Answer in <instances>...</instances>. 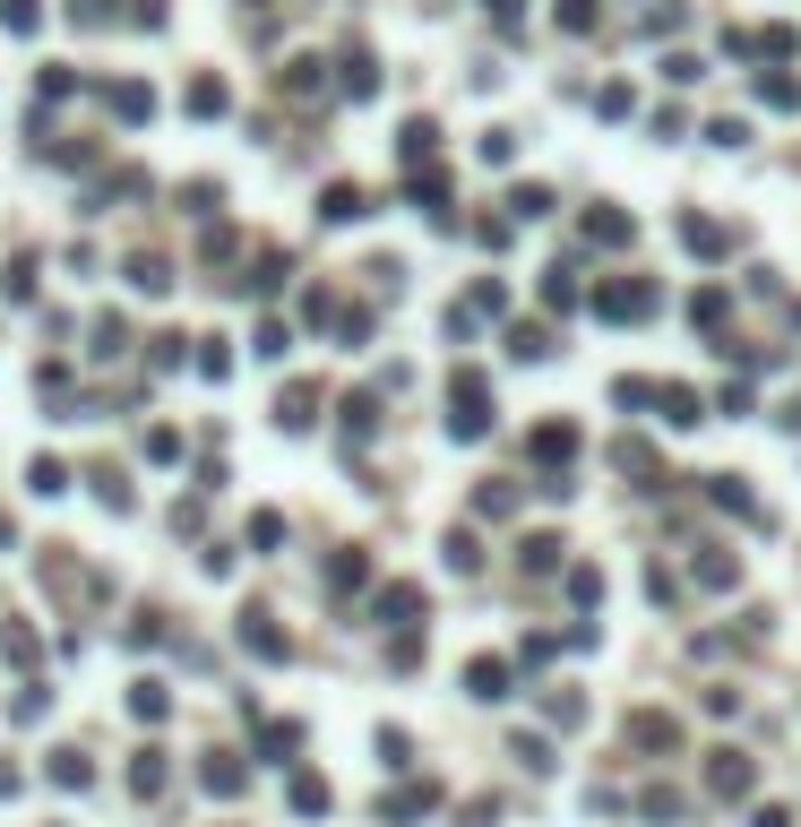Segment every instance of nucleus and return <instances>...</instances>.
Here are the masks:
<instances>
[{
  "label": "nucleus",
  "instance_id": "nucleus-1",
  "mask_svg": "<svg viewBox=\"0 0 801 827\" xmlns=\"http://www.w3.org/2000/svg\"><path fill=\"white\" fill-rule=\"evenodd\" d=\"M449 440H491V380L482 371L449 380Z\"/></svg>",
  "mask_w": 801,
  "mask_h": 827
},
{
  "label": "nucleus",
  "instance_id": "nucleus-2",
  "mask_svg": "<svg viewBox=\"0 0 801 827\" xmlns=\"http://www.w3.org/2000/svg\"><path fill=\"white\" fill-rule=\"evenodd\" d=\"M655 285L646 276H612V285H595V319H612V328H638V319H655Z\"/></svg>",
  "mask_w": 801,
  "mask_h": 827
},
{
  "label": "nucleus",
  "instance_id": "nucleus-3",
  "mask_svg": "<svg viewBox=\"0 0 801 827\" xmlns=\"http://www.w3.org/2000/svg\"><path fill=\"white\" fill-rule=\"evenodd\" d=\"M706 794H715V801H750V794H759V759H741V750H706Z\"/></svg>",
  "mask_w": 801,
  "mask_h": 827
},
{
  "label": "nucleus",
  "instance_id": "nucleus-4",
  "mask_svg": "<svg viewBox=\"0 0 801 827\" xmlns=\"http://www.w3.org/2000/svg\"><path fill=\"white\" fill-rule=\"evenodd\" d=\"M371 621H380V629H422V587L388 578L380 595H371Z\"/></svg>",
  "mask_w": 801,
  "mask_h": 827
},
{
  "label": "nucleus",
  "instance_id": "nucleus-5",
  "mask_svg": "<svg viewBox=\"0 0 801 827\" xmlns=\"http://www.w3.org/2000/svg\"><path fill=\"white\" fill-rule=\"evenodd\" d=\"M509 681H517L509 656H475V663H466V690H475L482 707H500V698H509Z\"/></svg>",
  "mask_w": 801,
  "mask_h": 827
},
{
  "label": "nucleus",
  "instance_id": "nucleus-6",
  "mask_svg": "<svg viewBox=\"0 0 801 827\" xmlns=\"http://www.w3.org/2000/svg\"><path fill=\"white\" fill-rule=\"evenodd\" d=\"M526 449H535V465H544V474H569V457H577V423H544L535 440H526Z\"/></svg>",
  "mask_w": 801,
  "mask_h": 827
},
{
  "label": "nucleus",
  "instance_id": "nucleus-7",
  "mask_svg": "<svg viewBox=\"0 0 801 827\" xmlns=\"http://www.w3.org/2000/svg\"><path fill=\"white\" fill-rule=\"evenodd\" d=\"M560 552H569V543H560V534H551V526L517 534V569H526V578H551V569H560Z\"/></svg>",
  "mask_w": 801,
  "mask_h": 827
},
{
  "label": "nucleus",
  "instance_id": "nucleus-8",
  "mask_svg": "<svg viewBox=\"0 0 801 827\" xmlns=\"http://www.w3.org/2000/svg\"><path fill=\"white\" fill-rule=\"evenodd\" d=\"M276 423L311 431V423H320V388H311V380H285V388H276Z\"/></svg>",
  "mask_w": 801,
  "mask_h": 827
},
{
  "label": "nucleus",
  "instance_id": "nucleus-9",
  "mask_svg": "<svg viewBox=\"0 0 801 827\" xmlns=\"http://www.w3.org/2000/svg\"><path fill=\"white\" fill-rule=\"evenodd\" d=\"M242 647H251L258 663H285V656H293V638L267 621V612H242Z\"/></svg>",
  "mask_w": 801,
  "mask_h": 827
},
{
  "label": "nucleus",
  "instance_id": "nucleus-10",
  "mask_svg": "<svg viewBox=\"0 0 801 827\" xmlns=\"http://www.w3.org/2000/svg\"><path fill=\"white\" fill-rule=\"evenodd\" d=\"M655 405H664V423H673V431H699L706 423V397H699V388H681V380H664Z\"/></svg>",
  "mask_w": 801,
  "mask_h": 827
},
{
  "label": "nucleus",
  "instance_id": "nucleus-11",
  "mask_svg": "<svg viewBox=\"0 0 801 827\" xmlns=\"http://www.w3.org/2000/svg\"><path fill=\"white\" fill-rule=\"evenodd\" d=\"M198 785H207V794H216V801H233V794H242V785H251V767L233 759V750H207V767H198Z\"/></svg>",
  "mask_w": 801,
  "mask_h": 827
},
{
  "label": "nucleus",
  "instance_id": "nucleus-12",
  "mask_svg": "<svg viewBox=\"0 0 801 827\" xmlns=\"http://www.w3.org/2000/svg\"><path fill=\"white\" fill-rule=\"evenodd\" d=\"M681 242H690L699 259H733V233L715 225V216H681Z\"/></svg>",
  "mask_w": 801,
  "mask_h": 827
},
{
  "label": "nucleus",
  "instance_id": "nucleus-13",
  "mask_svg": "<svg viewBox=\"0 0 801 827\" xmlns=\"http://www.w3.org/2000/svg\"><path fill=\"white\" fill-rule=\"evenodd\" d=\"M164 785H173V767H164V750H156V741H147V750L129 759V794H138V801H156Z\"/></svg>",
  "mask_w": 801,
  "mask_h": 827
},
{
  "label": "nucleus",
  "instance_id": "nucleus-14",
  "mask_svg": "<svg viewBox=\"0 0 801 827\" xmlns=\"http://www.w3.org/2000/svg\"><path fill=\"white\" fill-rule=\"evenodd\" d=\"M320 216H328V225H362V216H371V199H362L353 181H328V190H320Z\"/></svg>",
  "mask_w": 801,
  "mask_h": 827
},
{
  "label": "nucleus",
  "instance_id": "nucleus-15",
  "mask_svg": "<svg viewBox=\"0 0 801 827\" xmlns=\"http://www.w3.org/2000/svg\"><path fill=\"white\" fill-rule=\"evenodd\" d=\"M629 741H638V750H681V725L655 716V707H638V716H629Z\"/></svg>",
  "mask_w": 801,
  "mask_h": 827
},
{
  "label": "nucleus",
  "instance_id": "nucleus-16",
  "mask_svg": "<svg viewBox=\"0 0 801 827\" xmlns=\"http://www.w3.org/2000/svg\"><path fill=\"white\" fill-rule=\"evenodd\" d=\"M129 716H138V725H164V716H173V690H164L156 672H147V681H129Z\"/></svg>",
  "mask_w": 801,
  "mask_h": 827
},
{
  "label": "nucleus",
  "instance_id": "nucleus-17",
  "mask_svg": "<svg viewBox=\"0 0 801 827\" xmlns=\"http://www.w3.org/2000/svg\"><path fill=\"white\" fill-rule=\"evenodd\" d=\"M629 216H621V207H595V216H586V242H595V250H629Z\"/></svg>",
  "mask_w": 801,
  "mask_h": 827
},
{
  "label": "nucleus",
  "instance_id": "nucleus-18",
  "mask_svg": "<svg viewBox=\"0 0 801 827\" xmlns=\"http://www.w3.org/2000/svg\"><path fill=\"white\" fill-rule=\"evenodd\" d=\"M509 354H517V363H551L560 345H551V328H544V319H517V328H509Z\"/></svg>",
  "mask_w": 801,
  "mask_h": 827
},
{
  "label": "nucleus",
  "instance_id": "nucleus-19",
  "mask_svg": "<svg viewBox=\"0 0 801 827\" xmlns=\"http://www.w3.org/2000/svg\"><path fill=\"white\" fill-rule=\"evenodd\" d=\"M371 431H380V388H353V397H345V440L362 449Z\"/></svg>",
  "mask_w": 801,
  "mask_h": 827
},
{
  "label": "nucleus",
  "instance_id": "nucleus-20",
  "mask_svg": "<svg viewBox=\"0 0 801 827\" xmlns=\"http://www.w3.org/2000/svg\"><path fill=\"white\" fill-rule=\"evenodd\" d=\"M690 578H699L706 595H724V587H741V561H733V552H699V561H690Z\"/></svg>",
  "mask_w": 801,
  "mask_h": 827
},
{
  "label": "nucleus",
  "instance_id": "nucleus-21",
  "mask_svg": "<svg viewBox=\"0 0 801 827\" xmlns=\"http://www.w3.org/2000/svg\"><path fill=\"white\" fill-rule=\"evenodd\" d=\"M0 656L18 663V672H35V663H43V638H35V621H9V629H0Z\"/></svg>",
  "mask_w": 801,
  "mask_h": 827
},
{
  "label": "nucleus",
  "instance_id": "nucleus-22",
  "mask_svg": "<svg viewBox=\"0 0 801 827\" xmlns=\"http://www.w3.org/2000/svg\"><path fill=\"white\" fill-rule=\"evenodd\" d=\"M690 319H699L706 336H724V319H733V302H724V285H699V294H690Z\"/></svg>",
  "mask_w": 801,
  "mask_h": 827
},
{
  "label": "nucleus",
  "instance_id": "nucleus-23",
  "mask_svg": "<svg viewBox=\"0 0 801 827\" xmlns=\"http://www.w3.org/2000/svg\"><path fill=\"white\" fill-rule=\"evenodd\" d=\"M440 801V785H406V794H380V819H422Z\"/></svg>",
  "mask_w": 801,
  "mask_h": 827
},
{
  "label": "nucleus",
  "instance_id": "nucleus-24",
  "mask_svg": "<svg viewBox=\"0 0 801 827\" xmlns=\"http://www.w3.org/2000/svg\"><path fill=\"white\" fill-rule=\"evenodd\" d=\"M52 785L87 794V785H96V759H87V750H52Z\"/></svg>",
  "mask_w": 801,
  "mask_h": 827
},
{
  "label": "nucleus",
  "instance_id": "nucleus-25",
  "mask_svg": "<svg viewBox=\"0 0 801 827\" xmlns=\"http://www.w3.org/2000/svg\"><path fill=\"white\" fill-rule=\"evenodd\" d=\"M258 750H267V759L285 767L293 750H302V725H293V716H276V725H258Z\"/></svg>",
  "mask_w": 801,
  "mask_h": 827
},
{
  "label": "nucleus",
  "instance_id": "nucleus-26",
  "mask_svg": "<svg viewBox=\"0 0 801 827\" xmlns=\"http://www.w3.org/2000/svg\"><path fill=\"white\" fill-rule=\"evenodd\" d=\"M27 492H35V500H61V492H69V465H61V457H35V465H27Z\"/></svg>",
  "mask_w": 801,
  "mask_h": 827
},
{
  "label": "nucleus",
  "instance_id": "nucleus-27",
  "mask_svg": "<svg viewBox=\"0 0 801 827\" xmlns=\"http://www.w3.org/2000/svg\"><path fill=\"white\" fill-rule=\"evenodd\" d=\"M706 492H715V509H733V518H750V526H759V518H768V509H759V500L741 492L733 474H715V483H706Z\"/></svg>",
  "mask_w": 801,
  "mask_h": 827
},
{
  "label": "nucleus",
  "instance_id": "nucleus-28",
  "mask_svg": "<svg viewBox=\"0 0 801 827\" xmlns=\"http://www.w3.org/2000/svg\"><path fill=\"white\" fill-rule=\"evenodd\" d=\"M362 578H371L362 552H336V561H328V587H336V595H362Z\"/></svg>",
  "mask_w": 801,
  "mask_h": 827
},
{
  "label": "nucleus",
  "instance_id": "nucleus-29",
  "mask_svg": "<svg viewBox=\"0 0 801 827\" xmlns=\"http://www.w3.org/2000/svg\"><path fill=\"white\" fill-rule=\"evenodd\" d=\"M509 759H526V776H551V767H560L544 732H517V741H509Z\"/></svg>",
  "mask_w": 801,
  "mask_h": 827
},
{
  "label": "nucleus",
  "instance_id": "nucleus-30",
  "mask_svg": "<svg viewBox=\"0 0 801 827\" xmlns=\"http://www.w3.org/2000/svg\"><path fill=\"white\" fill-rule=\"evenodd\" d=\"M509 216H517V225L551 216V190H544V181H517V190H509Z\"/></svg>",
  "mask_w": 801,
  "mask_h": 827
},
{
  "label": "nucleus",
  "instance_id": "nucleus-31",
  "mask_svg": "<svg viewBox=\"0 0 801 827\" xmlns=\"http://www.w3.org/2000/svg\"><path fill=\"white\" fill-rule=\"evenodd\" d=\"M251 354H258V363H285V354H293V336H285V319H258V336H251Z\"/></svg>",
  "mask_w": 801,
  "mask_h": 827
},
{
  "label": "nucleus",
  "instance_id": "nucleus-32",
  "mask_svg": "<svg viewBox=\"0 0 801 827\" xmlns=\"http://www.w3.org/2000/svg\"><path fill=\"white\" fill-rule=\"evenodd\" d=\"M129 285H138V294H164V285H173V267H164L156 250H138V259H129Z\"/></svg>",
  "mask_w": 801,
  "mask_h": 827
},
{
  "label": "nucleus",
  "instance_id": "nucleus-33",
  "mask_svg": "<svg viewBox=\"0 0 801 827\" xmlns=\"http://www.w3.org/2000/svg\"><path fill=\"white\" fill-rule=\"evenodd\" d=\"M328 801L336 794H328L320 776H293V810H302V819H328Z\"/></svg>",
  "mask_w": 801,
  "mask_h": 827
},
{
  "label": "nucleus",
  "instance_id": "nucleus-34",
  "mask_svg": "<svg viewBox=\"0 0 801 827\" xmlns=\"http://www.w3.org/2000/svg\"><path fill=\"white\" fill-rule=\"evenodd\" d=\"M449 569H457V578H475V569H482V543L466 526H449Z\"/></svg>",
  "mask_w": 801,
  "mask_h": 827
},
{
  "label": "nucleus",
  "instance_id": "nucleus-35",
  "mask_svg": "<svg viewBox=\"0 0 801 827\" xmlns=\"http://www.w3.org/2000/svg\"><path fill=\"white\" fill-rule=\"evenodd\" d=\"M233 371V345L225 336H198V380H225Z\"/></svg>",
  "mask_w": 801,
  "mask_h": 827
},
{
  "label": "nucleus",
  "instance_id": "nucleus-36",
  "mask_svg": "<svg viewBox=\"0 0 801 827\" xmlns=\"http://www.w3.org/2000/svg\"><path fill=\"white\" fill-rule=\"evenodd\" d=\"M560 578H569V603H586V612L604 603V569H560Z\"/></svg>",
  "mask_w": 801,
  "mask_h": 827
},
{
  "label": "nucleus",
  "instance_id": "nucleus-37",
  "mask_svg": "<svg viewBox=\"0 0 801 827\" xmlns=\"http://www.w3.org/2000/svg\"><path fill=\"white\" fill-rule=\"evenodd\" d=\"M113 112H121V121H147V112H156V96L129 78V87H113Z\"/></svg>",
  "mask_w": 801,
  "mask_h": 827
},
{
  "label": "nucleus",
  "instance_id": "nucleus-38",
  "mask_svg": "<svg viewBox=\"0 0 801 827\" xmlns=\"http://www.w3.org/2000/svg\"><path fill=\"white\" fill-rule=\"evenodd\" d=\"M397 147H406V165H422V156L440 147V121H406V138H397Z\"/></svg>",
  "mask_w": 801,
  "mask_h": 827
},
{
  "label": "nucleus",
  "instance_id": "nucleus-39",
  "mask_svg": "<svg viewBox=\"0 0 801 827\" xmlns=\"http://www.w3.org/2000/svg\"><path fill=\"white\" fill-rule=\"evenodd\" d=\"M544 302H551V311H577V276H569V267H544Z\"/></svg>",
  "mask_w": 801,
  "mask_h": 827
},
{
  "label": "nucleus",
  "instance_id": "nucleus-40",
  "mask_svg": "<svg viewBox=\"0 0 801 827\" xmlns=\"http://www.w3.org/2000/svg\"><path fill=\"white\" fill-rule=\"evenodd\" d=\"M242 285H251V294H276V285H285V250H267V259H258Z\"/></svg>",
  "mask_w": 801,
  "mask_h": 827
},
{
  "label": "nucleus",
  "instance_id": "nucleus-41",
  "mask_svg": "<svg viewBox=\"0 0 801 827\" xmlns=\"http://www.w3.org/2000/svg\"><path fill=\"white\" fill-rule=\"evenodd\" d=\"M466 311H475V319H491V311H509V285H500V276H482V285H475V302H466Z\"/></svg>",
  "mask_w": 801,
  "mask_h": 827
},
{
  "label": "nucleus",
  "instance_id": "nucleus-42",
  "mask_svg": "<svg viewBox=\"0 0 801 827\" xmlns=\"http://www.w3.org/2000/svg\"><path fill=\"white\" fill-rule=\"evenodd\" d=\"M544 716H551V725H560V732H569V725H586V698H569V690H551V698H544Z\"/></svg>",
  "mask_w": 801,
  "mask_h": 827
},
{
  "label": "nucleus",
  "instance_id": "nucleus-43",
  "mask_svg": "<svg viewBox=\"0 0 801 827\" xmlns=\"http://www.w3.org/2000/svg\"><path fill=\"white\" fill-rule=\"evenodd\" d=\"M638 810H646V819H681V794H673V785H646Z\"/></svg>",
  "mask_w": 801,
  "mask_h": 827
},
{
  "label": "nucleus",
  "instance_id": "nucleus-44",
  "mask_svg": "<svg viewBox=\"0 0 801 827\" xmlns=\"http://www.w3.org/2000/svg\"><path fill=\"white\" fill-rule=\"evenodd\" d=\"M121 345H129V328H121V319H96V345H87V354H96V363H113Z\"/></svg>",
  "mask_w": 801,
  "mask_h": 827
},
{
  "label": "nucleus",
  "instance_id": "nucleus-45",
  "mask_svg": "<svg viewBox=\"0 0 801 827\" xmlns=\"http://www.w3.org/2000/svg\"><path fill=\"white\" fill-rule=\"evenodd\" d=\"M87 483H96V500H104V509H129V483H121V474H113V465H96Z\"/></svg>",
  "mask_w": 801,
  "mask_h": 827
},
{
  "label": "nucleus",
  "instance_id": "nucleus-46",
  "mask_svg": "<svg viewBox=\"0 0 801 827\" xmlns=\"http://www.w3.org/2000/svg\"><path fill=\"white\" fill-rule=\"evenodd\" d=\"M69 87H78V78H69V69H35V104H61Z\"/></svg>",
  "mask_w": 801,
  "mask_h": 827
},
{
  "label": "nucleus",
  "instance_id": "nucleus-47",
  "mask_svg": "<svg viewBox=\"0 0 801 827\" xmlns=\"http://www.w3.org/2000/svg\"><path fill=\"white\" fill-rule=\"evenodd\" d=\"M191 112H198V121H216V112H225V87H216V78H198V87H191Z\"/></svg>",
  "mask_w": 801,
  "mask_h": 827
},
{
  "label": "nucleus",
  "instance_id": "nucleus-48",
  "mask_svg": "<svg viewBox=\"0 0 801 827\" xmlns=\"http://www.w3.org/2000/svg\"><path fill=\"white\" fill-rule=\"evenodd\" d=\"M251 543H258V552H276V543H285V518H276V509H258V518H251Z\"/></svg>",
  "mask_w": 801,
  "mask_h": 827
},
{
  "label": "nucleus",
  "instance_id": "nucleus-49",
  "mask_svg": "<svg viewBox=\"0 0 801 827\" xmlns=\"http://www.w3.org/2000/svg\"><path fill=\"white\" fill-rule=\"evenodd\" d=\"M612 465H621V474H646V483H655V457H646L638 440H621V449H612Z\"/></svg>",
  "mask_w": 801,
  "mask_h": 827
},
{
  "label": "nucleus",
  "instance_id": "nucleus-50",
  "mask_svg": "<svg viewBox=\"0 0 801 827\" xmlns=\"http://www.w3.org/2000/svg\"><path fill=\"white\" fill-rule=\"evenodd\" d=\"M147 457H156V465H173V457H182V431H173V423H156V431H147Z\"/></svg>",
  "mask_w": 801,
  "mask_h": 827
},
{
  "label": "nucleus",
  "instance_id": "nucleus-51",
  "mask_svg": "<svg viewBox=\"0 0 801 827\" xmlns=\"http://www.w3.org/2000/svg\"><path fill=\"white\" fill-rule=\"evenodd\" d=\"M664 78H673V87H699L706 61H699V52H673V61H664Z\"/></svg>",
  "mask_w": 801,
  "mask_h": 827
},
{
  "label": "nucleus",
  "instance_id": "nucleus-52",
  "mask_svg": "<svg viewBox=\"0 0 801 827\" xmlns=\"http://www.w3.org/2000/svg\"><path fill=\"white\" fill-rule=\"evenodd\" d=\"M406 190H414V199L431 207V216H440V199H449V181H440V173H414V181H406Z\"/></svg>",
  "mask_w": 801,
  "mask_h": 827
},
{
  "label": "nucleus",
  "instance_id": "nucleus-53",
  "mask_svg": "<svg viewBox=\"0 0 801 827\" xmlns=\"http://www.w3.org/2000/svg\"><path fill=\"white\" fill-rule=\"evenodd\" d=\"M517 156V130H482V165H509Z\"/></svg>",
  "mask_w": 801,
  "mask_h": 827
},
{
  "label": "nucleus",
  "instance_id": "nucleus-54",
  "mask_svg": "<svg viewBox=\"0 0 801 827\" xmlns=\"http://www.w3.org/2000/svg\"><path fill=\"white\" fill-rule=\"evenodd\" d=\"M646 595H655V603H681V578H673L664 561H655V569H646Z\"/></svg>",
  "mask_w": 801,
  "mask_h": 827
},
{
  "label": "nucleus",
  "instance_id": "nucleus-55",
  "mask_svg": "<svg viewBox=\"0 0 801 827\" xmlns=\"http://www.w3.org/2000/svg\"><path fill=\"white\" fill-rule=\"evenodd\" d=\"M509 500H517L509 483H482V492H475V509H482V518H509Z\"/></svg>",
  "mask_w": 801,
  "mask_h": 827
},
{
  "label": "nucleus",
  "instance_id": "nucleus-56",
  "mask_svg": "<svg viewBox=\"0 0 801 827\" xmlns=\"http://www.w3.org/2000/svg\"><path fill=\"white\" fill-rule=\"evenodd\" d=\"M612 405H655V380H612Z\"/></svg>",
  "mask_w": 801,
  "mask_h": 827
},
{
  "label": "nucleus",
  "instance_id": "nucleus-57",
  "mask_svg": "<svg viewBox=\"0 0 801 827\" xmlns=\"http://www.w3.org/2000/svg\"><path fill=\"white\" fill-rule=\"evenodd\" d=\"M715 414H750V380H724V388H715Z\"/></svg>",
  "mask_w": 801,
  "mask_h": 827
},
{
  "label": "nucleus",
  "instance_id": "nucleus-58",
  "mask_svg": "<svg viewBox=\"0 0 801 827\" xmlns=\"http://www.w3.org/2000/svg\"><path fill=\"white\" fill-rule=\"evenodd\" d=\"M43 707H52V690H43V681H27V690H18V725H35Z\"/></svg>",
  "mask_w": 801,
  "mask_h": 827
},
{
  "label": "nucleus",
  "instance_id": "nucleus-59",
  "mask_svg": "<svg viewBox=\"0 0 801 827\" xmlns=\"http://www.w3.org/2000/svg\"><path fill=\"white\" fill-rule=\"evenodd\" d=\"M759 96H768L775 112H801V87H793V78H768V87H759Z\"/></svg>",
  "mask_w": 801,
  "mask_h": 827
},
{
  "label": "nucleus",
  "instance_id": "nucleus-60",
  "mask_svg": "<svg viewBox=\"0 0 801 827\" xmlns=\"http://www.w3.org/2000/svg\"><path fill=\"white\" fill-rule=\"evenodd\" d=\"M0 18H9V35H35V18H43V9H35V0H9Z\"/></svg>",
  "mask_w": 801,
  "mask_h": 827
},
{
  "label": "nucleus",
  "instance_id": "nucleus-61",
  "mask_svg": "<svg viewBox=\"0 0 801 827\" xmlns=\"http://www.w3.org/2000/svg\"><path fill=\"white\" fill-rule=\"evenodd\" d=\"M750 827H793V810H784V801H759V819Z\"/></svg>",
  "mask_w": 801,
  "mask_h": 827
},
{
  "label": "nucleus",
  "instance_id": "nucleus-62",
  "mask_svg": "<svg viewBox=\"0 0 801 827\" xmlns=\"http://www.w3.org/2000/svg\"><path fill=\"white\" fill-rule=\"evenodd\" d=\"M129 18H138V27H164V0H138V9H129Z\"/></svg>",
  "mask_w": 801,
  "mask_h": 827
},
{
  "label": "nucleus",
  "instance_id": "nucleus-63",
  "mask_svg": "<svg viewBox=\"0 0 801 827\" xmlns=\"http://www.w3.org/2000/svg\"><path fill=\"white\" fill-rule=\"evenodd\" d=\"M18 785H27V776H18V767H9V759H0V801H9V794H18Z\"/></svg>",
  "mask_w": 801,
  "mask_h": 827
},
{
  "label": "nucleus",
  "instance_id": "nucleus-64",
  "mask_svg": "<svg viewBox=\"0 0 801 827\" xmlns=\"http://www.w3.org/2000/svg\"><path fill=\"white\" fill-rule=\"evenodd\" d=\"M9 543H18V526H9V518H0V552H9Z\"/></svg>",
  "mask_w": 801,
  "mask_h": 827
}]
</instances>
